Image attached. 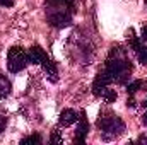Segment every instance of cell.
Instances as JSON below:
<instances>
[{"mask_svg":"<svg viewBox=\"0 0 147 145\" xmlns=\"http://www.w3.org/2000/svg\"><path fill=\"white\" fill-rule=\"evenodd\" d=\"M139 142H140V144H147V135L140 137V138H139Z\"/></svg>","mask_w":147,"mask_h":145,"instance_id":"cell-20","label":"cell"},{"mask_svg":"<svg viewBox=\"0 0 147 145\" xmlns=\"http://www.w3.org/2000/svg\"><path fill=\"white\" fill-rule=\"evenodd\" d=\"M111 82H113V79H111L110 73L106 72V70H101V72L96 75L94 82H92V94L98 96V97H101V92L110 85Z\"/></svg>","mask_w":147,"mask_h":145,"instance_id":"cell-5","label":"cell"},{"mask_svg":"<svg viewBox=\"0 0 147 145\" xmlns=\"http://www.w3.org/2000/svg\"><path fill=\"white\" fill-rule=\"evenodd\" d=\"M75 12V0H46V14H70Z\"/></svg>","mask_w":147,"mask_h":145,"instance_id":"cell-4","label":"cell"},{"mask_svg":"<svg viewBox=\"0 0 147 145\" xmlns=\"http://www.w3.org/2000/svg\"><path fill=\"white\" fill-rule=\"evenodd\" d=\"M0 5L2 7H12L14 5V0H0Z\"/></svg>","mask_w":147,"mask_h":145,"instance_id":"cell-18","label":"cell"},{"mask_svg":"<svg viewBox=\"0 0 147 145\" xmlns=\"http://www.w3.org/2000/svg\"><path fill=\"white\" fill-rule=\"evenodd\" d=\"M29 65L28 53L21 46H12L7 53V68L10 73H19L22 72Z\"/></svg>","mask_w":147,"mask_h":145,"instance_id":"cell-3","label":"cell"},{"mask_svg":"<svg viewBox=\"0 0 147 145\" xmlns=\"http://www.w3.org/2000/svg\"><path fill=\"white\" fill-rule=\"evenodd\" d=\"M142 39L147 43V26H144V28H142Z\"/></svg>","mask_w":147,"mask_h":145,"instance_id":"cell-19","label":"cell"},{"mask_svg":"<svg viewBox=\"0 0 147 145\" xmlns=\"http://www.w3.org/2000/svg\"><path fill=\"white\" fill-rule=\"evenodd\" d=\"M127 38H128V46H130V48H132L135 53H137V51H139V50L144 46V44H142V41H140V38L134 34V29H128V33H127Z\"/></svg>","mask_w":147,"mask_h":145,"instance_id":"cell-12","label":"cell"},{"mask_svg":"<svg viewBox=\"0 0 147 145\" xmlns=\"http://www.w3.org/2000/svg\"><path fill=\"white\" fill-rule=\"evenodd\" d=\"M142 106H144V108H147V99L144 101V103H142Z\"/></svg>","mask_w":147,"mask_h":145,"instance_id":"cell-22","label":"cell"},{"mask_svg":"<svg viewBox=\"0 0 147 145\" xmlns=\"http://www.w3.org/2000/svg\"><path fill=\"white\" fill-rule=\"evenodd\" d=\"M46 56H48L46 51H45L39 44H34V46H31V48L28 50V60H29V63H38V65H41V62H43Z\"/></svg>","mask_w":147,"mask_h":145,"instance_id":"cell-8","label":"cell"},{"mask_svg":"<svg viewBox=\"0 0 147 145\" xmlns=\"http://www.w3.org/2000/svg\"><path fill=\"white\" fill-rule=\"evenodd\" d=\"M77 119H79V113L74 109H63L60 113V125L62 126H70L74 123H77Z\"/></svg>","mask_w":147,"mask_h":145,"instance_id":"cell-10","label":"cell"},{"mask_svg":"<svg viewBox=\"0 0 147 145\" xmlns=\"http://www.w3.org/2000/svg\"><path fill=\"white\" fill-rule=\"evenodd\" d=\"M46 21L51 28L63 29L72 24V15L70 14H46Z\"/></svg>","mask_w":147,"mask_h":145,"instance_id":"cell-7","label":"cell"},{"mask_svg":"<svg viewBox=\"0 0 147 145\" xmlns=\"http://www.w3.org/2000/svg\"><path fill=\"white\" fill-rule=\"evenodd\" d=\"M10 91H12V84H10V80H9L5 75H0V99L9 97Z\"/></svg>","mask_w":147,"mask_h":145,"instance_id":"cell-11","label":"cell"},{"mask_svg":"<svg viewBox=\"0 0 147 145\" xmlns=\"http://www.w3.org/2000/svg\"><path fill=\"white\" fill-rule=\"evenodd\" d=\"M50 144H62V135H60V132L58 130H53L51 132V137H50Z\"/></svg>","mask_w":147,"mask_h":145,"instance_id":"cell-17","label":"cell"},{"mask_svg":"<svg viewBox=\"0 0 147 145\" xmlns=\"http://www.w3.org/2000/svg\"><path fill=\"white\" fill-rule=\"evenodd\" d=\"M142 123H144V125L147 126V113L144 114V116H142Z\"/></svg>","mask_w":147,"mask_h":145,"instance_id":"cell-21","label":"cell"},{"mask_svg":"<svg viewBox=\"0 0 147 145\" xmlns=\"http://www.w3.org/2000/svg\"><path fill=\"white\" fill-rule=\"evenodd\" d=\"M41 67H43V70L46 72V75L50 77V80H51V82H57V77H58V68H57V63H55L50 56H46V58L41 62Z\"/></svg>","mask_w":147,"mask_h":145,"instance_id":"cell-9","label":"cell"},{"mask_svg":"<svg viewBox=\"0 0 147 145\" xmlns=\"http://www.w3.org/2000/svg\"><path fill=\"white\" fill-rule=\"evenodd\" d=\"M101 97H103V99H105L106 103H115L118 96H116V92H115L113 89H110V87H106V89H105V91L101 92Z\"/></svg>","mask_w":147,"mask_h":145,"instance_id":"cell-14","label":"cell"},{"mask_svg":"<svg viewBox=\"0 0 147 145\" xmlns=\"http://www.w3.org/2000/svg\"><path fill=\"white\" fill-rule=\"evenodd\" d=\"M96 126L103 133V140H113L125 132V123L116 114H101L96 121Z\"/></svg>","mask_w":147,"mask_h":145,"instance_id":"cell-2","label":"cell"},{"mask_svg":"<svg viewBox=\"0 0 147 145\" xmlns=\"http://www.w3.org/2000/svg\"><path fill=\"white\" fill-rule=\"evenodd\" d=\"M105 70L111 75L113 82L116 80L118 84H125L127 79L132 75V63L130 60L125 56V50H121V46H113L106 62Z\"/></svg>","mask_w":147,"mask_h":145,"instance_id":"cell-1","label":"cell"},{"mask_svg":"<svg viewBox=\"0 0 147 145\" xmlns=\"http://www.w3.org/2000/svg\"><path fill=\"white\" fill-rule=\"evenodd\" d=\"M144 80H134V82H130L128 85H127V92H128V96H134L137 91H140L142 87H144Z\"/></svg>","mask_w":147,"mask_h":145,"instance_id":"cell-13","label":"cell"},{"mask_svg":"<svg viewBox=\"0 0 147 145\" xmlns=\"http://www.w3.org/2000/svg\"><path fill=\"white\" fill-rule=\"evenodd\" d=\"M41 142H43V138H41V135H38V133H34V135H29V137H24V138L21 140V144H22V145H28V144L39 145Z\"/></svg>","mask_w":147,"mask_h":145,"instance_id":"cell-15","label":"cell"},{"mask_svg":"<svg viewBox=\"0 0 147 145\" xmlns=\"http://www.w3.org/2000/svg\"><path fill=\"white\" fill-rule=\"evenodd\" d=\"M89 133V121L86 118V113L80 111L79 113V119H77V132H75V144H86V137Z\"/></svg>","mask_w":147,"mask_h":145,"instance_id":"cell-6","label":"cell"},{"mask_svg":"<svg viewBox=\"0 0 147 145\" xmlns=\"http://www.w3.org/2000/svg\"><path fill=\"white\" fill-rule=\"evenodd\" d=\"M137 56H139V62H140L144 67H147V46H142V48L137 51Z\"/></svg>","mask_w":147,"mask_h":145,"instance_id":"cell-16","label":"cell"}]
</instances>
